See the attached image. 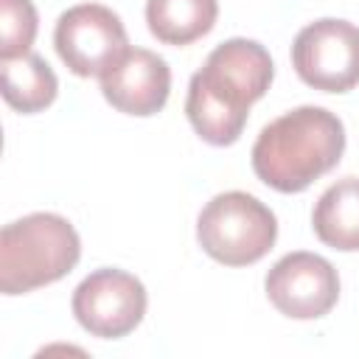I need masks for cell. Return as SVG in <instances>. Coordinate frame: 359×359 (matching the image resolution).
<instances>
[{
	"instance_id": "obj_12",
	"label": "cell",
	"mask_w": 359,
	"mask_h": 359,
	"mask_svg": "<svg viewBox=\"0 0 359 359\" xmlns=\"http://www.w3.org/2000/svg\"><path fill=\"white\" fill-rule=\"evenodd\" d=\"M0 79H3L6 104L22 115L50 107L59 93L56 73L34 50L17 59H0Z\"/></svg>"
},
{
	"instance_id": "obj_13",
	"label": "cell",
	"mask_w": 359,
	"mask_h": 359,
	"mask_svg": "<svg viewBox=\"0 0 359 359\" xmlns=\"http://www.w3.org/2000/svg\"><path fill=\"white\" fill-rule=\"evenodd\" d=\"M39 17L31 0H0V59L31 53Z\"/></svg>"
},
{
	"instance_id": "obj_4",
	"label": "cell",
	"mask_w": 359,
	"mask_h": 359,
	"mask_svg": "<svg viewBox=\"0 0 359 359\" xmlns=\"http://www.w3.org/2000/svg\"><path fill=\"white\" fill-rule=\"evenodd\" d=\"M278 238L275 213L244 191L213 196L196 219L199 247L224 266H247L261 261Z\"/></svg>"
},
{
	"instance_id": "obj_6",
	"label": "cell",
	"mask_w": 359,
	"mask_h": 359,
	"mask_svg": "<svg viewBox=\"0 0 359 359\" xmlns=\"http://www.w3.org/2000/svg\"><path fill=\"white\" fill-rule=\"evenodd\" d=\"M53 45L70 73L90 79L112 67L126 50V28L121 17L101 3H81L56 20Z\"/></svg>"
},
{
	"instance_id": "obj_9",
	"label": "cell",
	"mask_w": 359,
	"mask_h": 359,
	"mask_svg": "<svg viewBox=\"0 0 359 359\" xmlns=\"http://www.w3.org/2000/svg\"><path fill=\"white\" fill-rule=\"evenodd\" d=\"M101 93L123 115H157L171 93V70L163 56L146 48H129L101 76Z\"/></svg>"
},
{
	"instance_id": "obj_2",
	"label": "cell",
	"mask_w": 359,
	"mask_h": 359,
	"mask_svg": "<svg viewBox=\"0 0 359 359\" xmlns=\"http://www.w3.org/2000/svg\"><path fill=\"white\" fill-rule=\"evenodd\" d=\"M342 151V121L323 107H297L261 129L252 146V171L280 194H300L328 174Z\"/></svg>"
},
{
	"instance_id": "obj_8",
	"label": "cell",
	"mask_w": 359,
	"mask_h": 359,
	"mask_svg": "<svg viewBox=\"0 0 359 359\" xmlns=\"http://www.w3.org/2000/svg\"><path fill=\"white\" fill-rule=\"evenodd\" d=\"M264 289L280 314L292 320H317L337 306L339 275L323 255L297 250L266 272Z\"/></svg>"
},
{
	"instance_id": "obj_11",
	"label": "cell",
	"mask_w": 359,
	"mask_h": 359,
	"mask_svg": "<svg viewBox=\"0 0 359 359\" xmlns=\"http://www.w3.org/2000/svg\"><path fill=\"white\" fill-rule=\"evenodd\" d=\"M219 17V0H146V22L163 45H191Z\"/></svg>"
},
{
	"instance_id": "obj_3",
	"label": "cell",
	"mask_w": 359,
	"mask_h": 359,
	"mask_svg": "<svg viewBox=\"0 0 359 359\" xmlns=\"http://www.w3.org/2000/svg\"><path fill=\"white\" fill-rule=\"evenodd\" d=\"M81 258L73 224L59 213H28L0 233V292L25 294L65 278Z\"/></svg>"
},
{
	"instance_id": "obj_7",
	"label": "cell",
	"mask_w": 359,
	"mask_h": 359,
	"mask_svg": "<svg viewBox=\"0 0 359 359\" xmlns=\"http://www.w3.org/2000/svg\"><path fill=\"white\" fill-rule=\"evenodd\" d=\"M143 283L123 269H95L73 292V314L79 325L101 339H121L135 331L146 314Z\"/></svg>"
},
{
	"instance_id": "obj_10",
	"label": "cell",
	"mask_w": 359,
	"mask_h": 359,
	"mask_svg": "<svg viewBox=\"0 0 359 359\" xmlns=\"http://www.w3.org/2000/svg\"><path fill=\"white\" fill-rule=\"evenodd\" d=\"M311 227L317 238L331 250H359V177H345L334 182L317 199Z\"/></svg>"
},
{
	"instance_id": "obj_1",
	"label": "cell",
	"mask_w": 359,
	"mask_h": 359,
	"mask_svg": "<svg viewBox=\"0 0 359 359\" xmlns=\"http://www.w3.org/2000/svg\"><path fill=\"white\" fill-rule=\"evenodd\" d=\"M275 76L269 50L255 39H227L216 45L191 76L185 115L194 132L210 146H230L241 137L250 107L264 98Z\"/></svg>"
},
{
	"instance_id": "obj_5",
	"label": "cell",
	"mask_w": 359,
	"mask_h": 359,
	"mask_svg": "<svg viewBox=\"0 0 359 359\" xmlns=\"http://www.w3.org/2000/svg\"><path fill=\"white\" fill-rule=\"evenodd\" d=\"M292 67L314 90L348 93L359 84V28L348 20H317L292 45Z\"/></svg>"
}]
</instances>
